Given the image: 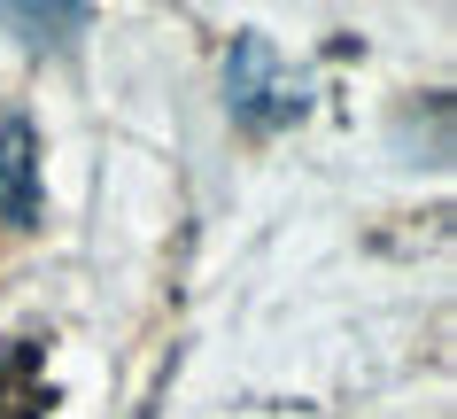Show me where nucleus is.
<instances>
[{
  "label": "nucleus",
  "instance_id": "f257e3e1",
  "mask_svg": "<svg viewBox=\"0 0 457 419\" xmlns=\"http://www.w3.org/2000/svg\"><path fill=\"white\" fill-rule=\"evenodd\" d=\"M225 101H233V117L256 124V132H271V124L303 117V101H311V86L279 63V47H271L264 31H248L241 47H233V63H225Z\"/></svg>",
  "mask_w": 457,
  "mask_h": 419
},
{
  "label": "nucleus",
  "instance_id": "f03ea898",
  "mask_svg": "<svg viewBox=\"0 0 457 419\" xmlns=\"http://www.w3.org/2000/svg\"><path fill=\"white\" fill-rule=\"evenodd\" d=\"M0 225H39V140L24 109H0Z\"/></svg>",
  "mask_w": 457,
  "mask_h": 419
}]
</instances>
